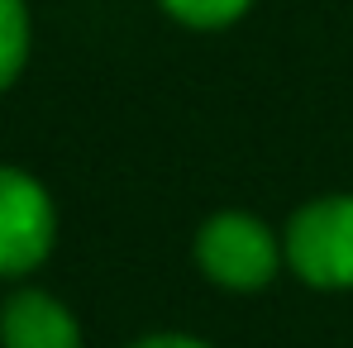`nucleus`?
<instances>
[{
  "mask_svg": "<svg viewBox=\"0 0 353 348\" xmlns=\"http://www.w3.org/2000/svg\"><path fill=\"white\" fill-rule=\"evenodd\" d=\"M287 258L310 287H353V196L305 205L287 229Z\"/></svg>",
  "mask_w": 353,
  "mask_h": 348,
  "instance_id": "f257e3e1",
  "label": "nucleus"
},
{
  "mask_svg": "<svg viewBox=\"0 0 353 348\" xmlns=\"http://www.w3.org/2000/svg\"><path fill=\"white\" fill-rule=\"evenodd\" d=\"M53 248V201L34 176L0 167V277L29 272Z\"/></svg>",
  "mask_w": 353,
  "mask_h": 348,
  "instance_id": "f03ea898",
  "label": "nucleus"
},
{
  "mask_svg": "<svg viewBox=\"0 0 353 348\" xmlns=\"http://www.w3.org/2000/svg\"><path fill=\"white\" fill-rule=\"evenodd\" d=\"M201 267L230 291H253L277 272V243L253 215H220L201 229Z\"/></svg>",
  "mask_w": 353,
  "mask_h": 348,
  "instance_id": "7ed1b4c3",
  "label": "nucleus"
},
{
  "mask_svg": "<svg viewBox=\"0 0 353 348\" xmlns=\"http://www.w3.org/2000/svg\"><path fill=\"white\" fill-rule=\"evenodd\" d=\"M0 344L5 348H77V320L53 296L24 291L0 315Z\"/></svg>",
  "mask_w": 353,
  "mask_h": 348,
  "instance_id": "20e7f679",
  "label": "nucleus"
},
{
  "mask_svg": "<svg viewBox=\"0 0 353 348\" xmlns=\"http://www.w3.org/2000/svg\"><path fill=\"white\" fill-rule=\"evenodd\" d=\"M29 53V14L19 0H0V91L19 76Z\"/></svg>",
  "mask_w": 353,
  "mask_h": 348,
  "instance_id": "39448f33",
  "label": "nucleus"
},
{
  "mask_svg": "<svg viewBox=\"0 0 353 348\" xmlns=\"http://www.w3.org/2000/svg\"><path fill=\"white\" fill-rule=\"evenodd\" d=\"M163 5L181 24H196V29H220L248 10V0H163Z\"/></svg>",
  "mask_w": 353,
  "mask_h": 348,
  "instance_id": "423d86ee",
  "label": "nucleus"
},
{
  "mask_svg": "<svg viewBox=\"0 0 353 348\" xmlns=\"http://www.w3.org/2000/svg\"><path fill=\"white\" fill-rule=\"evenodd\" d=\"M134 348H205V344H196V339H176V334H168V339H143V344H134Z\"/></svg>",
  "mask_w": 353,
  "mask_h": 348,
  "instance_id": "0eeeda50",
  "label": "nucleus"
}]
</instances>
